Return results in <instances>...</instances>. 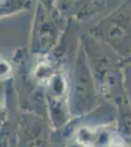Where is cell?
I'll list each match as a JSON object with an SVG mask.
<instances>
[{
    "label": "cell",
    "mask_w": 131,
    "mask_h": 147,
    "mask_svg": "<svg viewBox=\"0 0 131 147\" xmlns=\"http://www.w3.org/2000/svg\"><path fill=\"white\" fill-rule=\"evenodd\" d=\"M46 107L49 117L54 127L59 129L67 124L70 118V103L69 92H67V84L64 78L54 76L47 84L45 93Z\"/></svg>",
    "instance_id": "obj_1"
},
{
    "label": "cell",
    "mask_w": 131,
    "mask_h": 147,
    "mask_svg": "<svg viewBox=\"0 0 131 147\" xmlns=\"http://www.w3.org/2000/svg\"><path fill=\"white\" fill-rule=\"evenodd\" d=\"M19 147H51L48 127L39 116L25 114L20 117Z\"/></svg>",
    "instance_id": "obj_2"
},
{
    "label": "cell",
    "mask_w": 131,
    "mask_h": 147,
    "mask_svg": "<svg viewBox=\"0 0 131 147\" xmlns=\"http://www.w3.org/2000/svg\"><path fill=\"white\" fill-rule=\"evenodd\" d=\"M118 107V130L124 142L131 143V104L127 98H123L116 103Z\"/></svg>",
    "instance_id": "obj_3"
},
{
    "label": "cell",
    "mask_w": 131,
    "mask_h": 147,
    "mask_svg": "<svg viewBox=\"0 0 131 147\" xmlns=\"http://www.w3.org/2000/svg\"><path fill=\"white\" fill-rule=\"evenodd\" d=\"M6 122H7V111L4 108V106H2L0 104V127L5 124Z\"/></svg>",
    "instance_id": "obj_4"
},
{
    "label": "cell",
    "mask_w": 131,
    "mask_h": 147,
    "mask_svg": "<svg viewBox=\"0 0 131 147\" xmlns=\"http://www.w3.org/2000/svg\"><path fill=\"white\" fill-rule=\"evenodd\" d=\"M111 147H127L125 143H120V142H115L111 144Z\"/></svg>",
    "instance_id": "obj_5"
}]
</instances>
